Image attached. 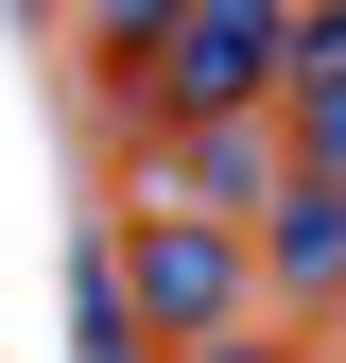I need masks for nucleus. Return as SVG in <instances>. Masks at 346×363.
I'll return each mask as SVG.
<instances>
[{
	"instance_id": "f257e3e1",
	"label": "nucleus",
	"mask_w": 346,
	"mask_h": 363,
	"mask_svg": "<svg viewBox=\"0 0 346 363\" xmlns=\"http://www.w3.org/2000/svg\"><path fill=\"white\" fill-rule=\"evenodd\" d=\"M121 294H139V311H156L173 346H225L242 311H260V259L225 242V225H173V208H156L139 242H121Z\"/></svg>"
},
{
	"instance_id": "f03ea898",
	"label": "nucleus",
	"mask_w": 346,
	"mask_h": 363,
	"mask_svg": "<svg viewBox=\"0 0 346 363\" xmlns=\"http://www.w3.org/2000/svg\"><path fill=\"white\" fill-rule=\"evenodd\" d=\"M156 86L191 121H225L242 86H277V18H260V0H208V18H156Z\"/></svg>"
},
{
	"instance_id": "7ed1b4c3",
	"label": "nucleus",
	"mask_w": 346,
	"mask_h": 363,
	"mask_svg": "<svg viewBox=\"0 0 346 363\" xmlns=\"http://www.w3.org/2000/svg\"><path fill=\"white\" fill-rule=\"evenodd\" d=\"M156 173H173V191H191V208H260V191H277V156H260L242 121H191V139H173Z\"/></svg>"
},
{
	"instance_id": "20e7f679",
	"label": "nucleus",
	"mask_w": 346,
	"mask_h": 363,
	"mask_svg": "<svg viewBox=\"0 0 346 363\" xmlns=\"http://www.w3.org/2000/svg\"><path fill=\"white\" fill-rule=\"evenodd\" d=\"M260 277H294V294H346V191H294L277 208V259Z\"/></svg>"
},
{
	"instance_id": "39448f33",
	"label": "nucleus",
	"mask_w": 346,
	"mask_h": 363,
	"mask_svg": "<svg viewBox=\"0 0 346 363\" xmlns=\"http://www.w3.org/2000/svg\"><path fill=\"white\" fill-rule=\"evenodd\" d=\"M294 104H312V121H294V156H312V191H346V86H294Z\"/></svg>"
},
{
	"instance_id": "423d86ee",
	"label": "nucleus",
	"mask_w": 346,
	"mask_h": 363,
	"mask_svg": "<svg viewBox=\"0 0 346 363\" xmlns=\"http://www.w3.org/2000/svg\"><path fill=\"white\" fill-rule=\"evenodd\" d=\"M191 363H260V346H191Z\"/></svg>"
}]
</instances>
